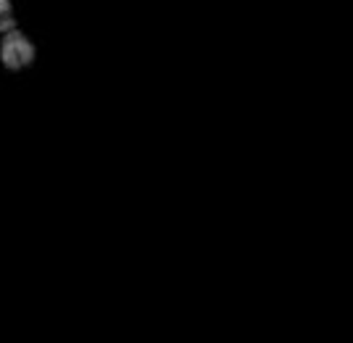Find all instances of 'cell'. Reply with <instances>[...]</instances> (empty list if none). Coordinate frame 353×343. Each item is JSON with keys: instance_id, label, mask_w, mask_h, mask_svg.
<instances>
[{"instance_id": "1", "label": "cell", "mask_w": 353, "mask_h": 343, "mask_svg": "<svg viewBox=\"0 0 353 343\" xmlns=\"http://www.w3.org/2000/svg\"><path fill=\"white\" fill-rule=\"evenodd\" d=\"M34 59H37V48L19 27L0 32V63L8 72L30 69Z\"/></svg>"}, {"instance_id": "2", "label": "cell", "mask_w": 353, "mask_h": 343, "mask_svg": "<svg viewBox=\"0 0 353 343\" xmlns=\"http://www.w3.org/2000/svg\"><path fill=\"white\" fill-rule=\"evenodd\" d=\"M14 27H16V16L11 0H0V32L14 30Z\"/></svg>"}]
</instances>
